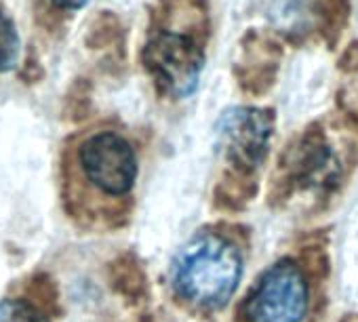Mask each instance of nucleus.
<instances>
[{"label": "nucleus", "mask_w": 358, "mask_h": 322, "mask_svg": "<svg viewBox=\"0 0 358 322\" xmlns=\"http://www.w3.org/2000/svg\"><path fill=\"white\" fill-rule=\"evenodd\" d=\"M243 276L238 247L222 234H196L177 253L171 268V282L179 299L194 307L222 309L236 293Z\"/></svg>", "instance_id": "nucleus-1"}, {"label": "nucleus", "mask_w": 358, "mask_h": 322, "mask_svg": "<svg viewBox=\"0 0 358 322\" xmlns=\"http://www.w3.org/2000/svg\"><path fill=\"white\" fill-rule=\"evenodd\" d=\"M0 322H49L47 316L24 299L0 301Z\"/></svg>", "instance_id": "nucleus-7"}, {"label": "nucleus", "mask_w": 358, "mask_h": 322, "mask_svg": "<svg viewBox=\"0 0 358 322\" xmlns=\"http://www.w3.org/2000/svg\"><path fill=\"white\" fill-rule=\"evenodd\" d=\"M308 307V284L293 261H278L255 284L245 303L247 322H301Z\"/></svg>", "instance_id": "nucleus-4"}, {"label": "nucleus", "mask_w": 358, "mask_h": 322, "mask_svg": "<svg viewBox=\"0 0 358 322\" xmlns=\"http://www.w3.org/2000/svg\"><path fill=\"white\" fill-rule=\"evenodd\" d=\"M217 145L224 156L241 169L257 167L272 137V116L255 108L226 110L215 126Z\"/></svg>", "instance_id": "nucleus-5"}, {"label": "nucleus", "mask_w": 358, "mask_h": 322, "mask_svg": "<svg viewBox=\"0 0 358 322\" xmlns=\"http://www.w3.org/2000/svg\"><path fill=\"white\" fill-rule=\"evenodd\" d=\"M74 163L80 180L101 196H127L137 182V154L118 131H95L80 139Z\"/></svg>", "instance_id": "nucleus-2"}, {"label": "nucleus", "mask_w": 358, "mask_h": 322, "mask_svg": "<svg viewBox=\"0 0 358 322\" xmlns=\"http://www.w3.org/2000/svg\"><path fill=\"white\" fill-rule=\"evenodd\" d=\"M51 3L57 9H64V11H78L89 3V0H51Z\"/></svg>", "instance_id": "nucleus-8"}, {"label": "nucleus", "mask_w": 358, "mask_h": 322, "mask_svg": "<svg viewBox=\"0 0 358 322\" xmlns=\"http://www.w3.org/2000/svg\"><path fill=\"white\" fill-rule=\"evenodd\" d=\"M20 34L11 17L0 9V74H5L17 66L20 59Z\"/></svg>", "instance_id": "nucleus-6"}, {"label": "nucleus", "mask_w": 358, "mask_h": 322, "mask_svg": "<svg viewBox=\"0 0 358 322\" xmlns=\"http://www.w3.org/2000/svg\"><path fill=\"white\" fill-rule=\"evenodd\" d=\"M143 64L166 95L182 99L196 91L205 53L188 34L158 30L145 43Z\"/></svg>", "instance_id": "nucleus-3"}]
</instances>
